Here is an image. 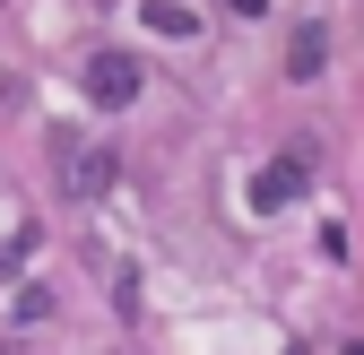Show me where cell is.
Returning a JSON list of instances; mask_svg holds the SVG:
<instances>
[{
  "mask_svg": "<svg viewBox=\"0 0 364 355\" xmlns=\"http://www.w3.org/2000/svg\"><path fill=\"white\" fill-rule=\"evenodd\" d=\"M87 96H96V104H130V96H139V61H130V53H96V61H87Z\"/></svg>",
  "mask_w": 364,
  "mask_h": 355,
  "instance_id": "obj_1",
  "label": "cell"
},
{
  "mask_svg": "<svg viewBox=\"0 0 364 355\" xmlns=\"http://www.w3.org/2000/svg\"><path fill=\"white\" fill-rule=\"evenodd\" d=\"M61 173H70V191H105L113 182V148H78L61 130Z\"/></svg>",
  "mask_w": 364,
  "mask_h": 355,
  "instance_id": "obj_2",
  "label": "cell"
},
{
  "mask_svg": "<svg viewBox=\"0 0 364 355\" xmlns=\"http://www.w3.org/2000/svg\"><path fill=\"white\" fill-rule=\"evenodd\" d=\"M304 191V156H287V165H260L252 173V208H287Z\"/></svg>",
  "mask_w": 364,
  "mask_h": 355,
  "instance_id": "obj_3",
  "label": "cell"
},
{
  "mask_svg": "<svg viewBox=\"0 0 364 355\" xmlns=\"http://www.w3.org/2000/svg\"><path fill=\"white\" fill-rule=\"evenodd\" d=\"M321 61H330V35H321V26H295V43H287V78H321Z\"/></svg>",
  "mask_w": 364,
  "mask_h": 355,
  "instance_id": "obj_4",
  "label": "cell"
},
{
  "mask_svg": "<svg viewBox=\"0 0 364 355\" xmlns=\"http://www.w3.org/2000/svg\"><path fill=\"white\" fill-rule=\"evenodd\" d=\"M18 251H26V208L0 200V269H18Z\"/></svg>",
  "mask_w": 364,
  "mask_h": 355,
  "instance_id": "obj_5",
  "label": "cell"
},
{
  "mask_svg": "<svg viewBox=\"0 0 364 355\" xmlns=\"http://www.w3.org/2000/svg\"><path fill=\"white\" fill-rule=\"evenodd\" d=\"M225 9H235V18H260V9H269V0H225Z\"/></svg>",
  "mask_w": 364,
  "mask_h": 355,
  "instance_id": "obj_6",
  "label": "cell"
}]
</instances>
